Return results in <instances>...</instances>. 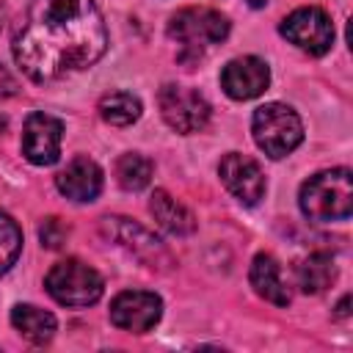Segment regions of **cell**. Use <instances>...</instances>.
<instances>
[{
    "instance_id": "obj_1",
    "label": "cell",
    "mask_w": 353,
    "mask_h": 353,
    "mask_svg": "<svg viewBox=\"0 0 353 353\" xmlns=\"http://www.w3.org/2000/svg\"><path fill=\"white\" fill-rule=\"evenodd\" d=\"M108 30L94 0H30L14 28L11 52L33 83H52L94 66Z\"/></svg>"
},
{
    "instance_id": "obj_2",
    "label": "cell",
    "mask_w": 353,
    "mask_h": 353,
    "mask_svg": "<svg viewBox=\"0 0 353 353\" xmlns=\"http://www.w3.org/2000/svg\"><path fill=\"white\" fill-rule=\"evenodd\" d=\"M301 212L314 223L347 221L353 212V176L350 168H328L309 176L298 193Z\"/></svg>"
},
{
    "instance_id": "obj_3",
    "label": "cell",
    "mask_w": 353,
    "mask_h": 353,
    "mask_svg": "<svg viewBox=\"0 0 353 353\" xmlns=\"http://www.w3.org/2000/svg\"><path fill=\"white\" fill-rule=\"evenodd\" d=\"M229 36V19L212 8H182L168 19V39L179 44V61L196 63L210 44H221Z\"/></svg>"
},
{
    "instance_id": "obj_4",
    "label": "cell",
    "mask_w": 353,
    "mask_h": 353,
    "mask_svg": "<svg viewBox=\"0 0 353 353\" xmlns=\"http://www.w3.org/2000/svg\"><path fill=\"white\" fill-rule=\"evenodd\" d=\"M251 132H254L256 146L273 160L287 157L303 141V124L298 113L281 102L259 105L251 116Z\"/></svg>"
},
{
    "instance_id": "obj_5",
    "label": "cell",
    "mask_w": 353,
    "mask_h": 353,
    "mask_svg": "<svg viewBox=\"0 0 353 353\" xmlns=\"http://www.w3.org/2000/svg\"><path fill=\"white\" fill-rule=\"evenodd\" d=\"M44 287L52 301H58L61 306H72V309L91 306L105 292L102 276L80 259H63L52 265L50 273L44 276Z\"/></svg>"
},
{
    "instance_id": "obj_6",
    "label": "cell",
    "mask_w": 353,
    "mask_h": 353,
    "mask_svg": "<svg viewBox=\"0 0 353 353\" xmlns=\"http://www.w3.org/2000/svg\"><path fill=\"white\" fill-rule=\"evenodd\" d=\"M99 232H102V237H108L110 243H116L119 248H124L127 254H132L135 259H141L149 268H160V265L171 262L165 243L160 237H154L146 226H141L124 215L99 218Z\"/></svg>"
},
{
    "instance_id": "obj_7",
    "label": "cell",
    "mask_w": 353,
    "mask_h": 353,
    "mask_svg": "<svg viewBox=\"0 0 353 353\" xmlns=\"http://www.w3.org/2000/svg\"><path fill=\"white\" fill-rule=\"evenodd\" d=\"M157 105H160L163 121L182 135L199 132L210 121V102L196 88H188V85L165 83L157 94Z\"/></svg>"
},
{
    "instance_id": "obj_8",
    "label": "cell",
    "mask_w": 353,
    "mask_h": 353,
    "mask_svg": "<svg viewBox=\"0 0 353 353\" xmlns=\"http://www.w3.org/2000/svg\"><path fill=\"white\" fill-rule=\"evenodd\" d=\"M279 30L290 44H295L298 50H303L309 55H325L334 44V25H331L328 14L317 6L295 8L292 14H287L281 19Z\"/></svg>"
},
{
    "instance_id": "obj_9",
    "label": "cell",
    "mask_w": 353,
    "mask_h": 353,
    "mask_svg": "<svg viewBox=\"0 0 353 353\" xmlns=\"http://www.w3.org/2000/svg\"><path fill=\"white\" fill-rule=\"evenodd\" d=\"M163 317V301L146 290H124L110 301V323L130 334L152 331Z\"/></svg>"
},
{
    "instance_id": "obj_10",
    "label": "cell",
    "mask_w": 353,
    "mask_h": 353,
    "mask_svg": "<svg viewBox=\"0 0 353 353\" xmlns=\"http://www.w3.org/2000/svg\"><path fill=\"white\" fill-rule=\"evenodd\" d=\"M63 124L50 113H30L22 127V154L33 165H52L61 154Z\"/></svg>"
},
{
    "instance_id": "obj_11",
    "label": "cell",
    "mask_w": 353,
    "mask_h": 353,
    "mask_svg": "<svg viewBox=\"0 0 353 353\" xmlns=\"http://www.w3.org/2000/svg\"><path fill=\"white\" fill-rule=\"evenodd\" d=\"M218 174H221V182L226 185V190L240 204L254 207L265 196V174H262L259 163L248 154H240V152L223 154V160L218 165Z\"/></svg>"
},
{
    "instance_id": "obj_12",
    "label": "cell",
    "mask_w": 353,
    "mask_h": 353,
    "mask_svg": "<svg viewBox=\"0 0 353 353\" xmlns=\"http://www.w3.org/2000/svg\"><path fill=\"white\" fill-rule=\"evenodd\" d=\"M270 85V69L262 58L254 55H243V58H232L223 69H221V88L232 97V99H254L259 94H265Z\"/></svg>"
},
{
    "instance_id": "obj_13",
    "label": "cell",
    "mask_w": 353,
    "mask_h": 353,
    "mask_svg": "<svg viewBox=\"0 0 353 353\" xmlns=\"http://www.w3.org/2000/svg\"><path fill=\"white\" fill-rule=\"evenodd\" d=\"M55 188L69 199V201H77V204H85V201H94L102 190V168L80 154V157H72L66 163L63 171H58L55 176Z\"/></svg>"
},
{
    "instance_id": "obj_14",
    "label": "cell",
    "mask_w": 353,
    "mask_h": 353,
    "mask_svg": "<svg viewBox=\"0 0 353 353\" xmlns=\"http://www.w3.org/2000/svg\"><path fill=\"white\" fill-rule=\"evenodd\" d=\"M248 279H251V287L259 298L276 303V306H287L292 301V292H290V284L281 273V265L276 262V256L270 254H256L254 262H251V270H248Z\"/></svg>"
},
{
    "instance_id": "obj_15",
    "label": "cell",
    "mask_w": 353,
    "mask_h": 353,
    "mask_svg": "<svg viewBox=\"0 0 353 353\" xmlns=\"http://www.w3.org/2000/svg\"><path fill=\"white\" fill-rule=\"evenodd\" d=\"M149 212H152V218H154L168 234H174V237H188V234L196 232V218H193V212H190L185 204H179L174 196H168L165 190H154V193H152Z\"/></svg>"
},
{
    "instance_id": "obj_16",
    "label": "cell",
    "mask_w": 353,
    "mask_h": 353,
    "mask_svg": "<svg viewBox=\"0 0 353 353\" xmlns=\"http://www.w3.org/2000/svg\"><path fill=\"white\" fill-rule=\"evenodd\" d=\"M11 325H14L28 342H33V345L50 342V339L55 336V328H58L55 314L39 309V306H33V303H17V306L11 309Z\"/></svg>"
},
{
    "instance_id": "obj_17",
    "label": "cell",
    "mask_w": 353,
    "mask_h": 353,
    "mask_svg": "<svg viewBox=\"0 0 353 353\" xmlns=\"http://www.w3.org/2000/svg\"><path fill=\"white\" fill-rule=\"evenodd\" d=\"M295 279L301 292L306 295H320L323 290H328L336 281V265L331 259V254L325 251H314L309 254L298 268H295Z\"/></svg>"
},
{
    "instance_id": "obj_18",
    "label": "cell",
    "mask_w": 353,
    "mask_h": 353,
    "mask_svg": "<svg viewBox=\"0 0 353 353\" xmlns=\"http://www.w3.org/2000/svg\"><path fill=\"white\" fill-rule=\"evenodd\" d=\"M99 116L113 127H127L141 119V99L127 91H110L99 99Z\"/></svg>"
},
{
    "instance_id": "obj_19",
    "label": "cell",
    "mask_w": 353,
    "mask_h": 353,
    "mask_svg": "<svg viewBox=\"0 0 353 353\" xmlns=\"http://www.w3.org/2000/svg\"><path fill=\"white\" fill-rule=\"evenodd\" d=\"M152 171H154L152 160L143 157V154H138V152L121 154V157L116 160V179H119V185H121L124 190H130V193L143 190V188L152 182Z\"/></svg>"
},
{
    "instance_id": "obj_20",
    "label": "cell",
    "mask_w": 353,
    "mask_h": 353,
    "mask_svg": "<svg viewBox=\"0 0 353 353\" xmlns=\"http://www.w3.org/2000/svg\"><path fill=\"white\" fill-rule=\"evenodd\" d=\"M19 251H22V229L8 212L0 210V276L17 265Z\"/></svg>"
},
{
    "instance_id": "obj_21",
    "label": "cell",
    "mask_w": 353,
    "mask_h": 353,
    "mask_svg": "<svg viewBox=\"0 0 353 353\" xmlns=\"http://www.w3.org/2000/svg\"><path fill=\"white\" fill-rule=\"evenodd\" d=\"M66 237H69V226H66L61 218H44V223L39 226V240H41V245L50 248V251L61 248V245L66 243Z\"/></svg>"
},
{
    "instance_id": "obj_22",
    "label": "cell",
    "mask_w": 353,
    "mask_h": 353,
    "mask_svg": "<svg viewBox=\"0 0 353 353\" xmlns=\"http://www.w3.org/2000/svg\"><path fill=\"white\" fill-rule=\"evenodd\" d=\"M17 91H19V85H17L14 74H11L6 66H0V99H8V97H14Z\"/></svg>"
},
{
    "instance_id": "obj_23",
    "label": "cell",
    "mask_w": 353,
    "mask_h": 353,
    "mask_svg": "<svg viewBox=\"0 0 353 353\" xmlns=\"http://www.w3.org/2000/svg\"><path fill=\"white\" fill-rule=\"evenodd\" d=\"M347 301H350V298L342 295V301L336 303V317H347Z\"/></svg>"
},
{
    "instance_id": "obj_24",
    "label": "cell",
    "mask_w": 353,
    "mask_h": 353,
    "mask_svg": "<svg viewBox=\"0 0 353 353\" xmlns=\"http://www.w3.org/2000/svg\"><path fill=\"white\" fill-rule=\"evenodd\" d=\"M245 3H248V6H251V8H262V6H265V3H268V0H245Z\"/></svg>"
},
{
    "instance_id": "obj_25",
    "label": "cell",
    "mask_w": 353,
    "mask_h": 353,
    "mask_svg": "<svg viewBox=\"0 0 353 353\" xmlns=\"http://www.w3.org/2000/svg\"><path fill=\"white\" fill-rule=\"evenodd\" d=\"M3 17H6V11H3V6H0V28H3Z\"/></svg>"
}]
</instances>
